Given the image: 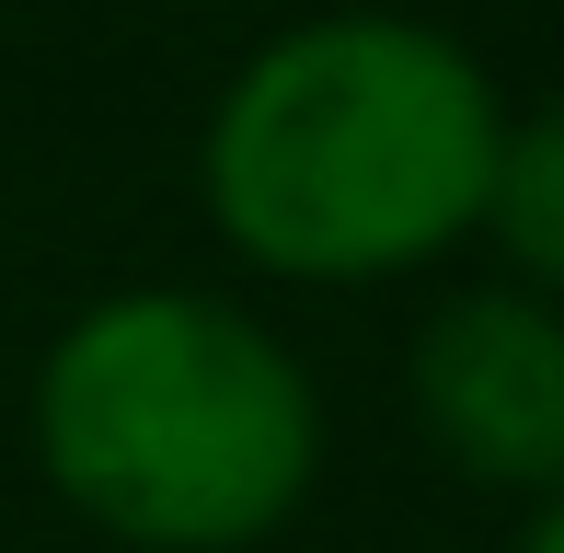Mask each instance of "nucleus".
Here are the masks:
<instances>
[{"instance_id": "f257e3e1", "label": "nucleus", "mask_w": 564, "mask_h": 553, "mask_svg": "<svg viewBox=\"0 0 564 553\" xmlns=\"http://www.w3.org/2000/svg\"><path fill=\"white\" fill-rule=\"evenodd\" d=\"M507 82L473 35L380 0L289 12L196 116V208L276 289H392L484 242Z\"/></svg>"}, {"instance_id": "f03ea898", "label": "nucleus", "mask_w": 564, "mask_h": 553, "mask_svg": "<svg viewBox=\"0 0 564 553\" xmlns=\"http://www.w3.org/2000/svg\"><path fill=\"white\" fill-rule=\"evenodd\" d=\"M23 449L116 553H265L323 485V381L253 300L127 276L35 346Z\"/></svg>"}, {"instance_id": "7ed1b4c3", "label": "nucleus", "mask_w": 564, "mask_h": 553, "mask_svg": "<svg viewBox=\"0 0 564 553\" xmlns=\"http://www.w3.org/2000/svg\"><path fill=\"white\" fill-rule=\"evenodd\" d=\"M403 404L415 438L449 462L473 496H530L564 485V300L519 276H460L426 300L415 346H403Z\"/></svg>"}, {"instance_id": "20e7f679", "label": "nucleus", "mask_w": 564, "mask_h": 553, "mask_svg": "<svg viewBox=\"0 0 564 553\" xmlns=\"http://www.w3.org/2000/svg\"><path fill=\"white\" fill-rule=\"evenodd\" d=\"M484 254H496V276L564 300V93L553 105H507L496 185H484Z\"/></svg>"}, {"instance_id": "39448f33", "label": "nucleus", "mask_w": 564, "mask_h": 553, "mask_svg": "<svg viewBox=\"0 0 564 553\" xmlns=\"http://www.w3.org/2000/svg\"><path fill=\"white\" fill-rule=\"evenodd\" d=\"M507 553H564V485L519 508V531H507Z\"/></svg>"}]
</instances>
